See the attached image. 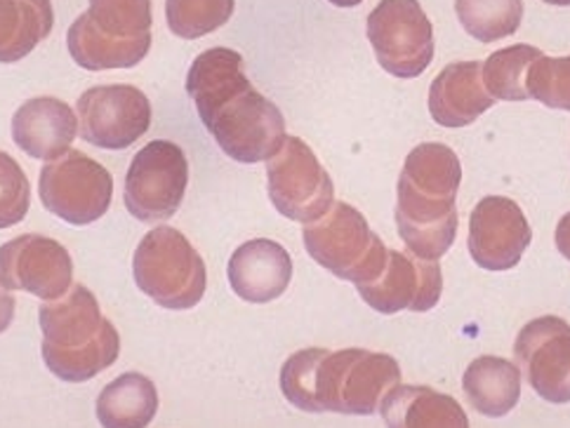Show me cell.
Returning <instances> with one entry per match:
<instances>
[{
    "label": "cell",
    "instance_id": "13",
    "mask_svg": "<svg viewBox=\"0 0 570 428\" xmlns=\"http://www.w3.org/2000/svg\"><path fill=\"white\" fill-rule=\"evenodd\" d=\"M514 356L531 389L547 402H570V325L542 316L521 328Z\"/></svg>",
    "mask_w": 570,
    "mask_h": 428
},
{
    "label": "cell",
    "instance_id": "9",
    "mask_svg": "<svg viewBox=\"0 0 570 428\" xmlns=\"http://www.w3.org/2000/svg\"><path fill=\"white\" fill-rule=\"evenodd\" d=\"M377 64L396 78H417L434 59V27L417 0H380L368 14Z\"/></svg>",
    "mask_w": 570,
    "mask_h": 428
},
{
    "label": "cell",
    "instance_id": "1",
    "mask_svg": "<svg viewBox=\"0 0 570 428\" xmlns=\"http://www.w3.org/2000/svg\"><path fill=\"white\" fill-rule=\"evenodd\" d=\"M187 92L217 147L236 162L269 160L288 137L281 109L253 88L236 50L200 52L187 73Z\"/></svg>",
    "mask_w": 570,
    "mask_h": 428
},
{
    "label": "cell",
    "instance_id": "26",
    "mask_svg": "<svg viewBox=\"0 0 570 428\" xmlns=\"http://www.w3.org/2000/svg\"><path fill=\"white\" fill-rule=\"evenodd\" d=\"M90 24L111 40L151 38V0H88Z\"/></svg>",
    "mask_w": 570,
    "mask_h": 428
},
{
    "label": "cell",
    "instance_id": "21",
    "mask_svg": "<svg viewBox=\"0 0 570 428\" xmlns=\"http://www.w3.org/2000/svg\"><path fill=\"white\" fill-rule=\"evenodd\" d=\"M156 384L141 372H126L101 389L97 421L101 428H147L158 412Z\"/></svg>",
    "mask_w": 570,
    "mask_h": 428
},
{
    "label": "cell",
    "instance_id": "10",
    "mask_svg": "<svg viewBox=\"0 0 570 428\" xmlns=\"http://www.w3.org/2000/svg\"><path fill=\"white\" fill-rule=\"evenodd\" d=\"M189 183V160L175 141L156 139L132 158L126 177V208L145 223L177 215Z\"/></svg>",
    "mask_w": 570,
    "mask_h": 428
},
{
    "label": "cell",
    "instance_id": "15",
    "mask_svg": "<svg viewBox=\"0 0 570 428\" xmlns=\"http://www.w3.org/2000/svg\"><path fill=\"white\" fill-rule=\"evenodd\" d=\"M533 229L512 198L485 196L470 217V255L483 271H509L521 261Z\"/></svg>",
    "mask_w": 570,
    "mask_h": 428
},
{
    "label": "cell",
    "instance_id": "6",
    "mask_svg": "<svg viewBox=\"0 0 570 428\" xmlns=\"http://www.w3.org/2000/svg\"><path fill=\"white\" fill-rule=\"evenodd\" d=\"M302 238L316 263L335 278L354 282L356 288L373 282L390 255L382 238L373 233L371 223L347 202H333V208L321 219L304 227Z\"/></svg>",
    "mask_w": 570,
    "mask_h": 428
},
{
    "label": "cell",
    "instance_id": "11",
    "mask_svg": "<svg viewBox=\"0 0 570 428\" xmlns=\"http://www.w3.org/2000/svg\"><path fill=\"white\" fill-rule=\"evenodd\" d=\"M78 132L88 145L124 151L151 128V101L135 86H97L76 107Z\"/></svg>",
    "mask_w": 570,
    "mask_h": 428
},
{
    "label": "cell",
    "instance_id": "24",
    "mask_svg": "<svg viewBox=\"0 0 570 428\" xmlns=\"http://www.w3.org/2000/svg\"><path fill=\"white\" fill-rule=\"evenodd\" d=\"M462 29L479 43L514 36L523 22V0H455Z\"/></svg>",
    "mask_w": 570,
    "mask_h": 428
},
{
    "label": "cell",
    "instance_id": "7",
    "mask_svg": "<svg viewBox=\"0 0 570 428\" xmlns=\"http://www.w3.org/2000/svg\"><path fill=\"white\" fill-rule=\"evenodd\" d=\"M43 208L71 227H88L111 208L114 177L83 151L71 149L62 158L46 162L38 179Z\"/></svg>",
    "mask_w": 570,
    "mask_h": 428
},
{
    "label": "cell",
    "instance_id": "31",
    "mask_svg": "<svg viewBox=\"0 0 570 428\" xmlns=\"http://www.w3.org/2000/svg\"><path fill=\"white\" fill-rule=\"evenodd\" d=\"M554 240H557L559 252L570 261V212L559 219V227H557Z\"/></svg>",
    "mask_w": 570,
    "mask_h": 428
},
{
    "label": "cell",
    "instance_id": "8",
    "mask_svg": "<svg viewBox=\"0 0 570 428\" xmlns=\"http://www.w3.org/2000/svg\"><path fill=\"white\" fill-rule=\"evenodd\" d=\"M267 187L278 215L304 227L321 219L335 202L328 170L299 137H285L278 153L267 160Z\"/></svg>",
    "mask_w": 570,
    "mask_h": 428
},
{
    "label": "cell",
    "instance_id": "25",
    "mask_svg": "<svg viewBox=\"0 0 570 428\" xmlns=\"http://www.w3.org/2000/svg\"><path fill=\"white\" fill-rule=\"evenodd\" d=\"M544 52L535 46L519 43L493 52L483 61V86L498 101H525V76Z\"/></svg>",
    "mask_w": 570,
    "mask_h": 428
},
{
    "label": "cell",
    "instance_id": "27",
    "mask_svg": "<svg viewBox=\"0 0 570 428\" xmlns=\"http://www.w3.org/2000/svg\"><path fill=\"white\" fill-rule=\"evenodd\" d=\"M236 0H166L168 27L177 38L196 40L229 22Z\"/></svg>",
    "mask_w": 570,
    "mask_h": 428
},
{
    "label": "cell",
    "instance_id": "14",
    "mask_svg": "<svg viewBox=\"0 0 570 428\" xmlns=\"http://www.w3.org/2000/svg\"><path fill=\"white\" fill-rule=\"evenodd\" d=\"M356 290L361 299L377 313H426L441 299L443 276L436 261L420 259L413 252L390 250L382 273L373 282L358 285Z\"/></svg>",
    "mask_w": 570,
    "mask_h": 428
},
{
    "label": "cell",
    "instance_id": "12",
    "mask_svg": "<svg viewBox=\"0 0 570 428\" xmlns=\"http://www.w3.org/2000/svg\"><path fill=\"white\" fill-rule=\"evenodd\" d=\"M0 288L29 292L43 301L65 297L73 288L71 252L43 233L8 240L0 245Z\"/></svg>",
    "mask_w": 570,
    "mask_h": 428
},
{
    "label": "cell",
    "instance_id": "5",
    "mask_svg": "<svg viewBox=\"0 0 570 428\" xmlns=\"http://www.w3.org/2000/svg\"><path fill=\"white\" fill-rule=\"evenodd\" d=\"M401 384L399 362L365 349L325 354L314 384V410L337 415H375L384 396Z\"/></svg>",
    "mask_w": 570,
    "mask_h": 428
},
{
    "label": "cell",
    "instance_id": "4",
    "mask_svg": "<svg viewBox=\"0 0 570 428\" xmlns=\"http://www.w3.org/2000/svg\"><path fill=\"white\" fill-rule=\"evenodd\" d=\"M132 276L137 288L168 311L194 309L208 285L203 257L189 238L173 227H156L139 240Z\"/></svg>",
    "mask_w": 570,
    "mask_h": 428
},
{
    "label": "cell",
    "instance_id": "20",
    "mask_svg": "<svg viewBox=\"0 0 570 428\" xmlns=\"http://www.w3.org/2000/svg\"><path fill=\"white\" fill-rule=\"evenodd\" d=\"M462 389L479 415L500 419L512 412L521 398V370L504 358L481 356L464 370Z\"/></svg>",
    "mask_w": 570,
    "mask_h": 428
},
{
    "label": "cell",
    "instance_id": "32",
    "mask_svg": "<svg viewBox=\"0 0 570 428\" xmlns=\"http://www.w3.org/2000/svg\"><path fill=\"white\" fill-rule=\"evenodd\" d=\"M328 3H333L335 8H356L363 0H328Z\"/></svg>",
    "mask_w": 570,
    "mask_h": 428
},
{
    "label": "cell",
    "instance_id": "28",
    "mask_svg": "<svg viewBox=\"0 0 570 428\" xmlns=\"http://www.w3.org/2000/svg\"><path fill=\"white\" fill-rule=\"evenodd\" d=\"M528 97L540 104L559 111H570V54L547 57L542 54L525 76Z\"/></svg>",
    "mask_w": 570,
    "mask_h": 428
},
{
    "label": "cell",
    "instance_id": "16",
    "mask_svg": "<svg viewBox=\"0 0 570 428\" xmlns=\"http://www.w3.org/2000/svg\"><path fill=\"white\" fill-rule=\"evenodd\" d=\"M78 116L57 97H33L12 116V139L27 156L52 162L71 151Z\"/></svg>",
    "mask_w": 570,
    "mask_h": 428
},
{
    "label": "cell",
    "instance_id": "2",
    "mask_svg": "<svg viewBox=\"0 0 570 428\" xmlns=\"http://www.w3.org/2000/svg\"><path fill=\"white\" fill-rule=\"evenodd\" d=\"M460 181L462 166L451 147L426 141L405 158L396 191V227L420 259L436 261L453 248Z\"/></svg>",
    "mask_w": 570,
    "mask_h": 428
},
{
    "label": "cell",
    "instance_id": "22",
    "mask_svg": "<svg viewBox=\"0 0 570 428\" xmlns=\"http://www.w3.org/2000/svg\"><path fill=\"white\" fill-rule=\"evenodd\" d=\"M67 48L76 64L86 71L132 69L149 54L151 38L111 40L101 36L83 12L67 31Z\"/></svg>",
    "mask_w": 570,
    "mask_h": 428
},
{
    "label": "cell",
    "instance_id": "29",
    "mask_svg": "<svg viewBox=\"0 0 570 428\" xmlns=\"http://www.w3.org/2000/svg\"><path fill=\"white\" fill-rule=\"evenodd\" d=\"M328 354V349H302L293 354L281 367V391L291 405H295L302 412L314 410V384H316V370L321 358Z\"/></svg>",
    "mask_w": 570,
    "mask_h": 428
},
{
    "label": "cell",
    "instance_id": "18",
    "mask_svg": "<svg viewBox=\"0 0 570 428\" xmlns=\"http://www.w3.org/2000/svg\"><path fill=\"white\" fill-rule=\"evenodd\" d=\"M495 104L483 86V61H453L430 88V113L443 128H466Z\"/></svg>",
    "mask_w": 570,
    "mask_h": 428
},
{
    "label": "cell",
    "instance_id": "3",
    "mask_svg": "<svg viewBox=\"0 0 570 428\" xmlns=\"http://www.w3.org/2000/svg\"><path fill=\"white\" fill-rule=\"evenodd\" d=\"M40 356L48 370L67 384L95 379L118 360L120 335L109 318L101 316L97 297L86 285L73 288L38 311Z\"/></svg>",
    "mask_w": 570,
    "mask_h": 428
},
{
    "label": "cell",
    "instance_id": "30",
    "mask_svg": "<svg viewBox=\"0 0 570 428\" xmlns=\"http://www.w3.org/2000/svg\"><path fill=\"white\" fill-rule=\"evenodd\" d=\"M31 206V183L19 162L0 151V229L22 223Z\"/></svg>",
    "mask_w": 570,
    "mask_h": 428
},
{
    "label": "cell",
    "instance_id": "33",
    "mask_svg": "<svg viewBox=\"0 0 570 428\" xmlns=\"http://www.w3.org/2000/svg\"><path fill=\"white\" fill-rule=\"evenodd\" d=\"M544 3L554 8H570V0H544Z\"/></svg>",
    "mask_w": 570,
    "mask_h": 428
},
{
    "label": "cell",
    "instance_id": "23",
    "mask_svg": "<svg viewBox=\"0 0 570 428\" xmlns=\"http://www.w3.org/2000/svg\"><path fill=\"white\" fill-rule=\"evenodd\" d=\"M55 27L50 0H0V64L31 54Z\"/></svg>",
    "mask_w": 570,
    "mask_h": 428
},
{
    "label": "cell",
    "instance_id": "17",
    "mask_svg": "<svg viewBox=\"0 0 570 428\" xmlns=\"http://www.w3.org/2000/svg\"><path fill=\"white\" fill-rule=\"evenodd\" d=\"M232 290L250 303L278 299L293 280V259L281 242L255 238L243 242L229 259Z\"/></svg>",
    "mask_w": 570,
    "mask_h": 428
},
{
    "label": "cell",
    "instance_id": "19",
    "mask_svg": "<svg viewBox=\"0 0 570 428\" xmlns=\"http://www.w3.org/2000/svg\"><path fill=\"white\" fill-rule=\"evenodd\" d=\"M380 415L386 428H470L462 405L430 386H394Z\"/></svg>",
    "mask_w": 570,
    "mask_h": 428
}]
</instances>
